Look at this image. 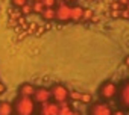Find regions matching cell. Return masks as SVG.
Returning <instances> with one entry per match:
<instances>
[{"mask_svg":"<svg viewBox=\"0 0 129 115\" xmlns=\"http://www.w3.org/2000/svg\"><path fill=\"white\" fill-rule=\"evenodd\" d=\"M20 11H21V15H23V17H24V15H29V14H32V2H30V3L27 2L24 6H21V8H20Z\"/></svg>","mask_w":129,"mask_h":115,"instance_id":"2e32d148","label":"cell"},{"mask_svg":"<svg viewBox=\"0 0 129 115\" xmlns=\"http://www.w3.org/2000/svg\"><path fill=\"white\" fill-rule=\"evenodd\" d=\"M82 17H84V8H81V6H72V21H75V23H78V21H81L82 20Z\"/></svg>","mask_w":129,"mask_h":115,"instance_id":"30bf717a","label":"cell"},{"mask_svg":"<svg viewBox=\"0 0 129 115\" xmlns=\"http://www.w3.org/2000/svg\"><path fill=\"white\" fill-rule=\"evenodd\" d=\"M90 115H112V109L106 103H96L90 107Z\"/></svg>","mask_w":129,"mask_h":115,"instance_id":"5b68a950","label":"cell"},{"mask_svg":"<svg viewBox=\"0 0 129 115\" xmlns=\"http://www.w3.org/2000/svg\"><path fill=\"white\" fill-rule=\"evenodd\" d=\"M35 89H37V88H35L32 83H23V85L20 86V95H23V97H34Z\"/></svg>","mask_w":129,"mask_h":115,"instance_id":"9c48e42d","label":"cell"},{"mask_svg":"<svg viewBox=\"0 0 129 115\" xmlns=\"http://www.w3.org/2000/svg\"><path fill=\"white\" fill-rule=\"evenodd\" d=\"M23 15H21V11L20 9H15V8H12V9H9V18H12V20H20Z\"/></svg>","mask_w":129,"mask_h":115,"instance_id":"9a60e30c","label":"cell"},{"mask_svg":"<svg viewBox=\"0 0 129 115\" xmlns=\"http://www.w3.org/2000/svg\"><path fill=\"white\" fill-rule=\"evenodd\" d=\"M50 98H52V92H50V89H47V88H37V89H35V94H34V100H35V103H41V104H44V103H47Z\"/></svg>","mask_w":129,"mask_h":115,"instance_id":"8992f818","label":"cell"},{"mask_svg":"<svg viewBox=\"0 0 129 115\" xmlns=\"http://www.w3.org/2000/svg\"><path fill=\"white\" fill-rule=\"evenodd\" d=\"M14 112V104L9 101H0V115H11Z\"/></svg>","mask_w":129,"mask_h":115,"instance_id":"8fae6325","label":"cell"},{"mask_svg":"<svg viewBox=\"0 0 129 115\" xmlns=\"http://www.w3.org/2000/svg\"><path fill=\"white\" fill-rule=\"evenodd\" d=\"M43 3L46 8H53L56 5V0H43Z\"/></svg>","mask_w":129,"mask_h":115,"instance_id":"7402d4cb","label":"cell"},{"mask_svg":"<svg viewBox=\"0 0 129 115\" xmlns=\"http://www.w3.org/2000/svg\"><path fill=\"white\" fill-rule=\"evenodd\" d=\"M120 17H121V18L129 20V11H127L126 8H124V9H121V11H120Z\"/></svg>","mask_w":129,"mask_h":115,"instance_id":"603a6c76","label":"cell"},{"mask_svg":"<svg viewBox=\"0 0 129 115\" xmlns=\"http://www.w3.org/2000/svg\"><path fill=\"white\" fill-rule=\"evenodd\" d=\"M59 104V115H69L72 112V107L66 103V101H62V103H58Z\"/></svg>","mask_w":129,"mask_h":115,"instance_id":"5bb4252c","label":"cell"},{"mask_svg":"<svg viewBox=\"0 0 129 115\" xmlns=\"http://www.w3.org/2000/svg\"><path fill=\"white\" fill-rule=\"evenodd\" d=\"M126 9H127V11H129V3H127V6H126Z\"/></svg>","mask_w":129,"mask_h":115,"instance_id":"4dcf8cb0","label":"cell"},{"mask_svg":"<svg viewBox=\"0 0 129 115\" xmlns=\"http://www.w3.org/2000/svg\"><path fill=\"white\" fill-rule=\"evenodd\" d=\"M66 2H75V0H66Z\"/></svg>","mask_w":129,"mask_h":115,"instance_id":"f1b7e54d","label":"cell"},{"mask_svg":"<svg viewBox=\"0 0 129 115\" xmlns=\"http://www.w3.org/2000/svg\"><path fill=\"white\" fill-rule=\"evenodd\" d=\"M81 101H82V103H90V101H91V95H90L88 92H82V94H81Z\"/></svg>","mask_w":129,"mask_h":115,"instance_id":"44dd1931","label":"cell"},{"mask_svg":"<svg viewBox=\"0 0 129 115\" xmlns=\"http://www.w3.org/2000/svg\"><path fill=\"white\" fill-rule=\"evenodd\" d=\"M5 89H6V86H5L2 82H0V94H3V92H5Z\"/></svg>","mask_w":129,"mask_h":115,"instance_id":"d4e9b609","label":"cell"},{"mask_svg":"<svg viewBox=\"0 0 129 115\" xmlns=\"http://www.w3.org/2000/svg\"><path fill=\"white\" fill-rule=\"evenodd\" d=\"M124 65H127V67H129V56H126V57H124Z\"/></svg>","mask_w":129,"mask_h":115,"instance_id":"4316f807","label":"cell"},{"mask_svg":"<svg viewBox=\"0 0 129 115\" xmlns=\"http://www.w3.org/2000/svg\"><path fill=\"white\" fill-rule=\"evenodd\" d=\"M120 100L126 107H129V80H126L120 89Z\"/></svg>","mask_w":129,"mask_h":115,"instance_id":"ba28073f","label":"cell"},{"mask_svg":"<svg viewBox=\"0 0 129 115\" xmlns=\"http://www.w3.org/2000/svg\"><path fill=\"white\" fill-rule=\"evenodd\" d=\"M46 9V6H44V3L43 2H34L32 3V12L34 14H43V11Z\"/></svg>","mask_w":129,"mask_h":115,"instance_id":"4fadbf2b","label":"cell"},{"mask_svg":"<svg viewBox=\"0 0 129 115\" xmlns=\"http://www.w3.org/2000/svg\"><path fill=\"white\" fill-rule=\"evenodd\" d=\"M34 2H43V0H34Z\"/></svg>","mask_w":129,"mask_h":115,"instance_id":"f546056e","label":"cell"},{"mask_svg":"<svg viewBox=\"0 0 129 115\" xmlns=\"http://www.w3.org/2000/svg\"><path fill=\"white\" fill-rule=\"evenodd\" d=\"M88 2H93V0H88Z\"/></svg>","mask_w":129,"mask_h":115,"instance_id":"1f68e13d","label":"cell"},{"mask_svg":"<svg viewBox=\"0 0 129 115\" xmlns=\"http://www.w3.org/2000/svg\"><path fill=\"white\" fill-rule=\"evenodd\" d=\"M41 17H43L46 21H52V20L56 18V9H53V8H46V9L43 11Z\"/></svg>","mask_w":129,"mask_h":115,"instance_id":"7c38bea8","label":"cell"},{"mask_svg":"<svg viewBox=\"0 0 129 115\" xmlns=\"http://www.w3.org/2000/svg\"><path fill=\"white\" fill-rule=\"evenodd\" d=\"M11 2H12V5H14L15 8H18V9H20L21 6H24V5L29 2V0H11Z\"/></svg>","mask_w":129,"mask_h":115,"instance_id":"d6986e66","label":"cell"},{"mask_svg":"<svg viewBox=\"0 0 129 115\" xmlns=\"http://www.w3.org/2000/svg\"><path fill=\"white\" fill-rule=\"evenodd\" d=\"M109 14H111L112 18H118V17H120V11H111Z\"/></svg>","mask_w":129,"mask_h":115,"instance_id":"cb8c5ba5","label":"cell"},{"mask_svg":"<svg viewBox=\"0 0 129 115\" xmlns=\"http://www.w3.org/2000/svg\"><path fill=\"white\" fill-rule=\"evenodd\" d=\"M50 92H52V98L55 100V103H62V101H66L67 98H69V89L64 86V85H53L52 86V89H50Z\"/></svg>","mask_w":129,"mask_h":115,"instance_id":"7a4b0ae2","label":"cell"},{"mask_svg":"<svg viewBox=\"0 0 129 115\" xmlns=\"http://www.w3.org/2000/svg\"><path fill=\"white\" fill-rule=\"evenodd\" d=\"M112 115H124L121 110H115V112H112Z\"/></svg>","mask_w":129,"mask_h":115,"instance_id":"484cf974","label":"cell"},{"mask_svg":"<svg viewBox=\"0 0 129 115\" xmlns=\"http://www.w3.org/2000/svg\"><path fill=\"white\" fill-rule=\"evenodd\" d=\"M41 115H59V104L58 103H44L41 106Z\"/></svg>","mask_w":129,"mask_h":115,"instance_id":"52a82bcc","label":"cell"},{"mask_svg":"<svg viewBox=\"0 0 129 115\" xmlns=\"http://www.w3.org/2000/svg\"><path fill=\"white\" fill-rule=\"evenodd\" d=\"M121 9H124V6L121 3H118V2H112L111 3V11H121Z\"/></svg>","mask_w":129,"mask_h":115,"instance_id":"ffe728a7","label":"cell"},{"mask_svg":"<svg viewBox=\"0 0 129 115\" xmlns=\"http://www.w3.org/2000/svg\"><path fill=\"white\" fill-rule=\"evenodd\" d=\"M14 112L15 115H32L35 112V100L32 97L18 95L14 101Z\"/></svg>","mask_w":129,"mask_h":115,"instance_id":"6da1fadb","label":"cell"},{"mask_svg":"<svg viewBox=\"0 0 129 115\" xmlns=\"http://www.w3.org/2000/svg\"><path fill=\"white\" fill-rule=\"evenodd\" d=\"M99 94H100V97H103L105 100L112 98V97L117 94V86H115V83H114V82H105V83H102V86L99 88Z\"/></svg>","mask_w":129,"mask_h":115,"instance_id":"3957f363","label":"cell"},{"mask_svg":"<svg viewBox=\"0 0 129 115\" xmlns=\"http://www.w3.org/2000/svg\"><path fill=\"white\" fill-rule=\"evenodd\" d=\"M56 18L59 21H69L72 18V6H69L67 3H59L56 9Z\"/></svg>","mask_w":129,"mask_h":115,"instance_id":"277c9868","label":"cell"},{"mask_svg":"<svg viewBox=\"0 0 129 115\" xmlns=\"http://www.w3.org/2000/svg\"><path fill=\"white\" fill-rule=\"evenodd\" d=\"M69 115H81V113H79V112H76V110H72Z\"/></svg>","mask_w":129,"mask_h":115,"instance_id":"83f0119b","label":"cell"},{"mask_svg":"<svg viewBox=\"0 0 129 115\" xmlns=\"http://www.w3.org/2000/svg\"><path fill=\"white\" fill-rule=\"evenodd\" d=\"M81 94H82V92H78V91H70L69 97H70L73 101H81Z\"/></svg>","mask_w":129,"mask_h":115,"instance_id":"ac0fdd59","label":"cell"},{"mask_svg":"<svg viewBox=\"0 0 129 115\" xmlns=\"http://www.w3.org/2000/svg\"><path fill=\"white\" fill-rule=\"evenodd\" d=\"M93 17H94L93 9H90V8H84V17H82V20H91Z\"/></svg>","mask_w":129,"mask_h":115,"instance_id":"e0dca14e","label":"cell"}]
</instances>
